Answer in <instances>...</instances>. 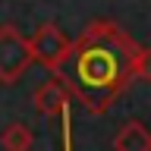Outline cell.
Instances as JSON below:
<instances>
[{
    "label": "cell",
    "instance_id": "cell-1",
    "mask_svg": "<svg viewBox=\"0 0 151 151\" xmlns=\"http://www.w3.org/2000/svg\"><path fill=\"white\" fill-rule=\"evenodd\" d=\"M139 44L113 19H94L73 41L60 79L88 113H104L132 82V57Z\"/></svg>",
    "mask_w": 151,
    "mask_h": 151
},
{
    "label": "cell",
    "instance_id": "cell-2",
    "mask_svg": "<svg viewBox=\"0 0 151 151\" xmlns=\"http://www.w3.org/2000/svg\"><path fill=\"white\" fill-rule=\"evenodd\" d=\"M32 63H35V60H32L28 38L22 35L13 22H3V25H0V82L3 85H16L19 79L28 73Z\"/></svg>",
    "mask_w": 151,
    "mask_h": 151
},
{
    "label": "cell",
    "instance_id": "cell-3",
    "mask_svg": "<svg viewBox=\"0 0 151 151\" xmlns=\"http://www.w3.org/2000/svg\"><path fill=\"white\" fill-rule=\"evenodd\" d=\"M28 47H32V60L38 66H44L50 73H60L63 63L69 60V54H73V38L60 25L44 22V25H38L35 35L28 38Z\"/></svg>",
    "mask_w": 151,
    "mask_h": 151
},
{
    "label": "cell",
    "instance_id": "cell-4",
    "mask_svg": "<svg viewBox=\"0 0 151 151\" xmlns=\"http://www.w3.org/2000/svg\"><path fill=\"white\" fill-rule=\"evenodd\" d=\"M69 101H73V91L57 73H50V79L41 82L35 88V94H32V104H35V110L41 116H63Z\"/></svg>",
    "mask_w": 151,
    "mask_h": 151
},
{
    "label": "cell",
    "instance_id": "cell-5",
    "mask_svg": "<svg viewBox=\"0 0 151 151\" xmlns=\"http://www.w3.org/2000/svg\"><path fill=\"white\" fill-rule=\"evenodd\" d=\"M113 151H151V129L142 120H126L113 135Z\"/></svg>",
    "mask_w": 151,
    "mask_h": 151
},
{
    "label": "cell",
    "instance_id": "cell-6",
    "mask_svg": "<svg viewBox=\"0 0 151 151\" xmlns=\"http://www.w3.org/2000/svg\"><path fill=\"white\" fill-rule=\"evenodd\" d=\"M32 142H35V135H32V129H28L25 123H9L6 129L0 132V148L3 151H32Z\"/></svg>",
    "mask_w": 151,
    "mask_h": 151
},
{
    "label": "cell",
    "instance_id": "cell-7",
    "mask_svg": "<svg viewBox=\"0 0 151 151\" xmlns=\"http://www.w3.org/2000/svg\"><path fill=\"white\" fill-rule=\"evenodd\" d=\"M132 79H142V82H151V47H142L132 57Z\"/></svg>",
    "mask_w": 151,
    "mask_h": 151
}]
</instances>
